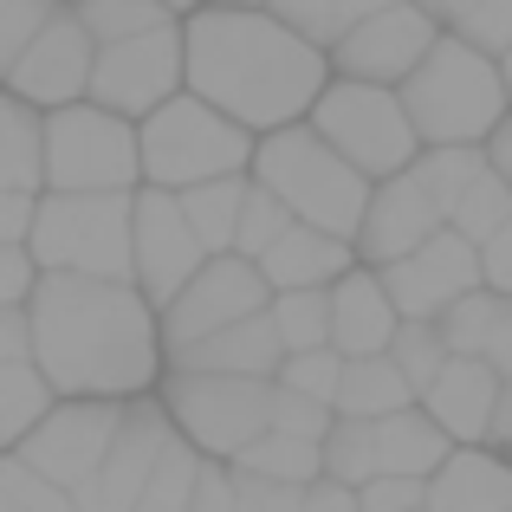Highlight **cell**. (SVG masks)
<instances>
[{"label": "cell", "instance_id": "cell-1", "mask_svg": "<svg viewBox=\"0 0 512 512\" xmlns=\"http://www.w3.org/2000/svg\"><path fill=\"white\" fill-rule=\"evenodd\" d=\"M26 318H33V370L59 402H143L163 383L156 312L130 279L39 273Z\"/></svg>", "mask_w": 512, "mask_h": 512}, {"label": "cell", "instance_id": "cell-2", "mask_svg": "<svg viewBox=\"0 0 512 512\" xmlns=\"http://www.w3.org/2000/svg\"><path fill=\"white\" fill-rule=\"evenodd\" d=\"M331 59L286 20L247 7H195L182 20V91L240 124L253 143L312 117Z\"/></svg>", "mask_w": 512, "mask_h": 512}, {"label": "cell", "instance_id": "cell-3", "mask_svg": "<svg viewBox=\"0 0 512 512\" xmlns=\"http://www.w3.org/2000/svg\"><path fill=\"white\" fill-rule=\"evenodd\" d=\"M402 111H409V130L422 150H487V137L506 124V85L500 65L480 59L474 46H461L454 33L435 39L415 78L396 91Z\"/></svg>", "mask_w": 512, "mask_h": 512}, {"label": "cell", "instance_id": "cell-4", "mask_svg": "<svg viewBox=\"0 0 512 512\" xmlns=\"http://www.w3.org/2000/svg\"><path fill=\"white\" fill-rule=\"evenodd\" d=\"M247 182H260L299 227H318V234H331V240H357L363 208H370V182L350 163H338L305 124L273 130V137L253 143Z\"/></svg>", "mask_w": 512, "mask_h": 512}, {"label": "cell", "instance_id": "cell-5", "mask_svg": "<svg viewBox=\"0 0 512 512\" xmlns=\"http://www.w3.org/2000/svg\"><path fill=\"white\" fill-rule=\"evenodd\" d=\"M137 163H143V188L188 195V188H201V182L247 175L253 169V137L182 91V98H169L156 117L137 124Z\"/></svg>", "mask_w": 512, "mask_h": 512}, {"label": "cell", "instance_id": "cell-6", "mask_svg": "<svg viewBox=\"0 0 512 512\" xmlns=\"http://www.w3.org/2000/svg\"><path fill=\"white\" fill-rule=\"evenodd\" d=\"M318 143H325L338 163H350L363 182H396V175L415 169L422 143L409 130V111H402L396 91H376V85H350V78H331L318 91L312 117H305Z\"/></svg>", "mask_w": 512, "mask_h": 512}, {"label": "cell", "instance_id": "cell-7", "mask_svg": "<svg viewBox=\"0 0 512 512\" xmlns=\"http://www.w3.org/2000/svg\"><path fill=\"white\" fill-rule=\"evenodd\" d=\"M169 428L201 454V461L234 467L273 415V383H240V376H201V370H163L156 383Z\"/></svg>", "mask_w": 512, "mask_h": 512}, {"label": "cell", "instance_id": "cell-8", "mask_svg": "<svg viewBox=\"0 0 512 512\" xmlns=\"http://www.w3.org/2000/svg\"><path fill=\"white\" fill-rule=\"evenodd\" d=\"M26 253L39 273L130 279V195H39Z\"/></svg>", "mask_w": 512, "mask_h": 512}, {"label": "cell", "instance_id": "cell-9", "mask_svg": "<svg viewBox=\"0 0 512 512\" xmlns=\"http://www.w3.org/2000/svg\"><path fill=\"white\" fill-rule=\"evenodd\" d=\"M137 188V124L98 104H65L46 117V188L39 195H137Z\"/></svg>", "mask_w": 512, "mask_h": 512}, {"label": "cell", "instance_id": "cell-10", "mask_svg": "<svg viewBox=\"0 0 512 512\" xmlns=\"http://www.w3.org/2000/svg\"><path fill=\"white\" fill-rule=\"evenodd\" d=\"M266 305H273V292H266L260 266L240 260V253H221V260H208L195 279H188L182 292L156 312V338H163V363L188 357L195 344L221 338L227 325H240V318H260Z\"/></svg>", "mask_w": 512, "mask_h": 512}, {"label": "cell", "instance_id": "cell-11", "mask_svg": "<svg viewBox=\"0 0 512 512\" xmlns=\"http://www.w3.org/2000/svg\"><path fill=\"white\" fill-rule=\"evenodd\" d=\"M169 98H182V20L156 26L143 39H124V46H104L98 65H91L85 104L124 117V124L156 117Z\"/></svg>", "mask_w": 512, "mask_h": 512}, {"label": "cell", "instance_id": "cell-12", "mask_svg": "<svg viewBox=\"0 0 512 512\" xmlns=\"http://www.w3.org/2000/svg\"><path fill=\"white\" fill-rule=\"evenodd\" d=\"M117 422H124V402H52V415L13 454H20L33 474H46L59 493L78 500V493L98 480L104 454H111V441H117Z\"/></svg>", "mask_w": 512, "mask_h": 512}, {"label": "cell", "instance_id": "cell-13", "mask_svg": "<svg viewBox=\"0 0 512 512\" xmlns=\"http://www.w3.org/2000/svg\"><path fill=\"white\" fill-rule=\"evenodd\" d=\"M201 266H208V253L188 234L182 201L163 195V188H137L130 195V286L143 292V305L163 312Z\"/></svg>", "mask_w": 512, "mask_h": 512}, {"label": "cell", "instance_id": "cell-14", "mask_svg": "<svg viewBox=\"0 0 512 512\" xmlns=\"http://www.w3.org/2000/svg\"><path fill=\"white\" fill-rule=\"evenodd\" d=\"M435 39H441V26L428 20L422 7H409V0H402V7H383L376 20L350 26L325 59H331V78L376 85V91H402L415 78V65L435 52Z\"/></svg>", "mask_w": 512, "mask_h": 512}, {"label": "cell", "instance_id": "cell-15", "mask_svg": "<svg viewBox=\"0 0 512 512\" xmlns=\"http://www.w3.org/2000/svg\"><path fill=\"white\" fill-rule=\"evenodd\" d=\"M91 65H98L91 33L78 26L72 7H59V13L46 20V33L26 46V59L13 65L7 78H0V91H13L20 104H33L39 117H52V111H65V104H85Z\"/></svg>", "mask_w": 512, "mask_h": 512}, {"label": "cell", "instance_id": "cell-16", "mask_svg": "<svg viewBox=\"0 0 512 512\" xmlns=\"http://www.w3.org/2000/svg\"><path fill=\"white\" fill-rule=\"evenodd\" d=\"M376 279H383L396 318H422V325H435L448 305H461L467 292H480V247H467L461 234L441 227L428 247H415L409 260L383 266Z\"/></svg>", "mask_w": 512, "mask_h": 512}, {"label": "cell", "instance_id": "cell-17", "mask_svg": "<svg viewBox=\"0 0 512 512\" xmlns=\"http://www.w3.org/2000/svg\"><path fill=\"white\" fill-rule=\"evenodd\" d=\"M169 441H175V428H169L163 402L156 396L124 402L117 441H111V454H104L98 480L78 493V512H137V500H143V487H150V474H156V461H163Z\"/></svg>", "mask_w": 512, "mask_h": 512}, {"label": "cell", "instance_id": "cell-18", "mask_svg": "<svg viewBox=\"0 0 512 512\" xmlns=\"http://www.w3.org/2000/svg\"><path fill=\"white\" fill-rule=\"evenodd\" d=\"M441 227L448 221H441L435 201L422 195V182H415V175H396V182L370 188V208H363V227H357V240H350V253H357V266L383 273V266L409 260L415 247H428Z\"/></svg>", "mask_w": 512, "mask_h": 512}, {"label": "cell", "instance_id": "cell-19", "mask_svg": "<svg viewBox=\"0 0 512 512\" xmlns=\"http://www.w3.org/2000/svg\"><path fill=\"white\" fill-rule=\"evenodd\" d=\"M454 448H487L493 435V409H500V376L474 357H448V370L428 383V396L415 402Z\"/></svg>", "mask_w": 512, "mask_h": 512}, {"label": "cell", "instance_id": "cell-20", "mask_svg": "<svg viewBox=\"0 0 512 512\" xmlns=\"http://www.w3.org/2000/svg\"><path fill=\"white\" fill-rule=\"evenodd\" d=\"M325 299H331V350H338L344 363L389 357L402 318H396V305H389L383 279H376L370 266H350V273L325 292Z\"/></svg>", "mask_w": 512, "mask_h": 512}, {"label": "cell", "instance_id": "cell-21", "mask_svg": "<svg viewBox=\"0 0 512 512\" xmlns=\"http://www.w3.org/2000/svg\"><path fill=\"white\" fill-rule=\"evenodd\" d=\"M253 266H260L266 292H331L350 266H357V253H350V240H331V234H318V227L292 221Z\"/></svg>", "mask_w": 512, "mask_h": 512}, {"label": "cell", "instance_id": "cell-22", "mask_svg": "<svg viewBox=\"0 0 512 512\" xmlns=\"http://www.w3.org/2000/svg\"><path fill=\"white\" fill-rule=\"evenodd\" d=\"M279 363H286V350L273 338V318H240V325H227L221 338L195 344L188 357L163 363V370H201V376H240V383H273Z\"/></svg>", "mask_w": 512, "mask_h": 512}, {"label": "cell", "instance_id": "cell-23", "mask_svg": "<svg viewBox=\"0 0 512 512\" xmlns=\"http://www.w3.org/2000/svg\"><path fill=\"white\" fill-rule=\"evenodd\" d=\"M428 512H512V461L493 448H454L428 480Z\"/></svg>", "mask_w": 512, "mask_h": 512}, {"label": "cell", "instance_id": "cell-24", "mask_svg": "<svg viewBox=\"0 0 512 512\" xmlns=\"http://www.w3.org/2000/svg\"><path fill=\"white\" fill-rule=\"evenodd\" d=\"M448 454H454V441L441 435L422 409H402V415H389V422H376V474L435 480Z\"/></svg>", "mask_w": 512, "mask_h": 512}, {"label": "cell", "instance_id": "cell-25", "mask_svg": "<svg viewBox=\"0 0 512 512\" xmlns=\"http://www.w3.org/2000/svg\"><path fill=\"white\" fill-rule=\"evenodd\" d=\"M46 188V117L0 91V195H39Z\"/></svg>", "mask_w": 512, "mask_h": 512}, {"label": "cell", "instance_id": "cell-26", "mask_svg": "<svg viewBox=\"0 0 512 512\" xmlns=\"http://www.w3.org/2000/svg\"><path fill=\"white\" fill-rule=\"evenodd\" d=\"M402 409H415V389L402 383V370L389 357L344 363L338 402H331V415H338V422H389V415H402Z\"/></svg>", "mask_w": 512, "mask_h": 512}, {"label": "cell", "instance_id": "cell-27", "mask_svg": "<svg viewBox=\"0 0 512 512\" xmlns=\"http://www.w3.org/2000/svg\"><path fill=\"white\" fill-rule=\"evenodd\" d=\"M182 201V221L188 234H195V247L208 253V260H221V253H234V227H240V201H247V175H227V182H201L188 188Z\"/></svg>", "mask_w": 512, "mask_h": 512}, {"label": "cell", "instance_id": "cell-28", "mask_svg": "<svg viewBox=\"0 0 512 512\" xmlns=\"http://www.w3.org/2000/svg\"><path fill=\"white\" fill-rule=\"evenodd\" d=\"M383 7H402V0H273V20H286L292 33L305 39V46L331 52L350 26L376 20Z\"/></svg>", "mask_w": 512, "mask_h": 512}, {"label": "cell", "instance_id": "cell-29", "mask_svg": "<svg viewBox=\"0 0 512 512\" xmlns=\"http://www.w3.org/2000/svg\"><path fill=\"white\" fill-rule=\"evenodd\" d=\"M52 383L33 363H0V454H13L39 422L52 415Z\"/></svg>", "mask_w": 512, "mask_h": 512}, {"label": "cell", "instance_id": "cell-30", "mask_svg": "<svg viewBox=\"0 0 512 512\" xmlns=\"http://www.w3.org/2000/svg\"><path fill=\"white\" fill-rule=\"evenodd\" d=\"M234 474H253V480H273V487H292L305 493L312 480H325V461H318L312 441H286V435H260L247 454L234 461Z\"/></svg>", "mask_w": 512, "mask_h": 512}, {"label": "cell", "instance_id": "cell-31", "mask_svg": "<svg viewBox=\"0 0 512 512\" xmlns=\"http://www.w3.org/2000/svg\"><path fill=\"white\" fill-rule=\"evenodd\" d=\"M266 318H273V338H279L286 357L331 350V299H325V292H273Z\"/></svg>", "mask_w": 512, "mask_h": 512}, {"label": "cell", "instance_id": "cell-32", "mask_svg": "<svg viewBox=\"0 0 512 512\" xmlns=\"http://www.w3.org/2000/svg\"><path fill=\"white\" fill-rule=\"evenodd\" d=\"M78 13V26L91 33V46H124V39H143L156 26H169V13L156 0H65Z\"/></svg>", "mask_w": 512, "mask_h": 512}, {"label": "cell", "instance_id": "cell-33", "mask_svg": "<svg viewBox=\"0 0 512 512\" xmlns=\"http://www.w3.org/2000/svg\"><path fill=\"white\" fill-rule=\"evenodd\" d=\"M409 175L422 182V195L435 201V214L448 221V214L461 208V195L487 175V150H422Z\"/></svg>", "mask_w": 512, "mask_h": 512}, {"label": "cell", "instance_id": "cell-34", "mask_svg": "<svg viewBox=\"0 0 512 512\" xmlns=\"http://www.w3.org/2000/svg\"><path fill=\"white\" fill-rule=\"evenodd\" d=\"M500 318H506V299H493L487 286L480 292H467L461 305H448V312L435 318L441 325V338H448V357H487V344H493V331H500Z\"/></svg>", "mask_w": 512, "mask_h": 512}, {"label": "cell", "instance_id": "cell-35", "mask_svg": "<svg viewBox=\"0 0 512 512\" xmlns=\"http://www.w3.org/2000/svg\"><path fill=\"white\" fill-rule=\"evenodd\" d=\"M318 461H325V480H338V487H350V493L370 487L376 480V422H331Z\"/></svg>", "mask_w": 512, "mask_h": 512}, {"label": "cell", "instance_id": "cell-36", "mask_svg": "<svg viewBox=\"0 0 512 512\" xmlns=\"http://www.w3.org/2000/svg\"><path fill=\"white\" fill-rule=\"evenodd\" d=\"M389 363L402 370V383H409V389H415V402H422V396H428V383L448 370V338H441V325L402 318V325H396V344H389Z\"/></svg>", "mask_w": 512, "mask_h": 512}, {"label": "cell", "instance_id": "cell-37", "mask_svg": "<svg viewBox=\"0 0 512 512\" xmlns=\"http://www.w3.org/2000/svg\"><path fill=\"white\" fill-rule=\"evenodd\" d=\"M201 454L188 448L182 435L163 448V461H156V474H150V487H143V500L137 512H188V500H195V487H201Z\"/></svg>", "mask_w": 512, "mask_h": 512}, {"label": "cell", "instance_id": "cell-38", "mask_svg": "<svg viewBox=\"0 0 512 512\" xmlns=\"http://www.w3.org/2000/svg\"><path fill=\"white\" fill-rule=\"evenodd\" d=\"M506 221H512V195H506V182H500V175L487 169V175H480V182L461 195V208L448 214V234H461L467 247H487V240L500 234Z\"/></svg>", "mask_w": 512, "mask_h": 512}, {"label": "cell", "instance_id": "cell-39", "mask_svg": "<svg viewBox=\"0 0 512 512\" xmlns=\"http://www.w3.org/2000/svg\"><path fill=\"white\" fill-rule=\"evenodd\" d=\"M338 383H344V357H338V350H305V357H286V363H279V376H273V389L305 396V402H318V409L338 402Z\"/></svg>", "mask_w": 512, "mask_h": 512}, {"label": "cell", "instance_id": "cell-40", "mask_svg": "<svg viewBox=\"0 0 512 512\" xmlns=\"http://www.w3.org/2000/svg\"><path fill=\"white\" fill-rule=\"evenodd\" d=\"M0 512H78V500L33 474L20 454H0Z\"/></svg>", "mask_w": 512, "mask_h": 512}, {"label": "cell", "instance_id": "cell-41", "mask_svg": "<svg viewBox=\"0 0 512 512\" xmlns=\"http://www.w3.org/2000/svg\"><path fill=\"white\" fill-rule=\"evenodd\" d=\"M286 227H292V214L279 208V201L266 195L260 182H247V201H240V227H234V253H240V260H260V253L273 247Z\"/></svg>", "mask_w": 512, "mask_h": 512}, {"label": "cell", "instance_id": "cell-42", "mask_svg": "<svg viewBox=\"0 0 512 512\" xmlns=\"http://www.w3.org/2000/svg\"><path fill=\"white\" fill-rule=\"evenodd\" d=\"M59 7H65V0H0V78L26 59V46L46 33V20Z\"/></svg>", "mask_w": 512, "mask_h": 512}, {"label": "cell", "instance_id": "cell-43", "mask_svg": "<svg viewBox=\"0 0 512 512\" xmlns=\"http://www.w3.org/2000/svg\"><path fill=\"white\" fill-rule=\"evenodd\" d=\"M461 46H474L480 59H493L500 65L506 52H512V0H480V7H467L461 20L448 26Z\"/></svg>", "mask_w": 512, "mask_h": 512}, {"label": "cell", "instance_id": "cell-44", "mask_svg": "<svg viewBox=\"0 0 512 512\" xmlns=\"http://www.w3.org/2000/svg\"><path fill=\"white\" fill-rule=\"evenodd\" d=\"M331 422H338L331 409H318V402H305V396H286V389H273V415H266V435H286V441H312V448H325Z\"/></svg>", "mask_w": 512, "mask_h": 512}, {"label": "cell", "instance_id": "cell-45", "mask_svg": "<svg viewBox=\"0 0 512 512\" xmlns=\"http://www.w3.org/2000/svg\"><path fill=\"white\" fill-rule=\"evenodd\" d=\"M357 512H428V480L376 474L370 487H357Z\"/></svg>", "mask_w": 512, "mask_h": 512}, {"label": "cell", "instance_id": "cell-46", "mask_svg": "<svg viewBox=\"0 0 512 512\" xmlns=\"http://www.w3.org/2000/svg\"><path fill=\"white\" fill-rule=\"evenodd\" d=\"M33 286H39L33 253H26V247H0V312H26Z\"/></svg>", "mask_w": 512, "mask_h": 512}, {"label": "cell", "instance_id": "cell-47", "mask_svg": "<svg viewBox=\"0 0 512 512\" xmlns=\"http://www.w3.org/2000/svg\"><path fill=\"white\" fill-rule=\"evenodd\" d=\"M480 286H487L493 299L512 305V221L487 240V247H480Z\"/></svg>", "mask_w": 512, "mask_h": 512}, {"label": "cell", "instance_id": "cell-48", "mask_svg": "<svg viewBox=\"0 0 512 512\" xmlns=\"http://www.w3.org/2000/svg\"><path fill=\"white\" fill-rule=\"evenodd\" d=\"M234 512H299V493L273 487V480H253V474H234Z\"/></svg>", "mask_w": 512, "mask_h": 512}, {"label": "cell", "instance_id": "cell-49", "mask_svg": "<svg viewBox=\"0 0 512 512\" xmlns=\"http://www.w3.org/2000/svg\"><path fill=\"white\" fill-rule=\"evenodd\" d=\"M188 512H234V467H221V461L201 467V487L188 500Z\"/></svg>", "mask_w": 512, "mask_h": 512}, {"label": "cell", "instance_id": "cell-50", "mask_svg": "<svg viewBox=\"0 0 512 512\" xmlns=\"http://www.w3.org/2000/svg\"><path fill=\"white\" fill-rule=\"evenodd\" d=\"M33 208H39V195H0V247H26L33 240Z\"/></svg>", "mask_w": 512, "mask_h": 512}, {"label": "cell", "instance_id": "cell-51", "mask_svg": "<svg viewBox=\"0 0 512 512\" xmlns=\"http://www.w3.org/2000/svg\"><path fill=\"white\" fill-rule=\"evenodd\" d=\"M0 363H33V318L0 312Z\"/></svg>", "mask_w": 512, "mask_h": 512}, {"label": "cell", "instance_id": "cell-52", "mask_svg": "<svg viewBox=\"0 0 512 512\" xmlns=\"http://www.w3.org/2000/svg\"><path fill=\"white\" fill-rule=\"evenodd\" d=\"M299 512H357V493L338 487V480H312L299 493Z\"/></svg>", "mask_w": 512, "mask_h": 512}, {"label": "cell", "instance_id": "cell-53", "mask_svg": "<svg viewBox=\"0 0 512 512\" xmlns=\"http://www.w3.org/2000/svg\"><path fill=\"white\" fill-rule=\"evenodd\" d=\"M487 363L493 376H500V383H512V305H506V318H500V331H493V344H487Z\"/></svg>", "mask_w": 512, "mask_h": 512}, {"label": "cell", "instance_id": "cell-54", "mask_svg": "<svg viewBox=\"0 0 512 512\" xmlns=\"http://www.w3.org/2000/svg\"><path fill=\"white\" fill-rule=\"evenodd\" d=\"M487 169L506 182V195H512V111H506V124L487 137Z\"/></svg>", "mask_w": 512, "mask_h": 512}, {"label": "cell", "instance_id": "cell-55", "mask_svg": "<svg viewBox=\"0 0 512 512\" xmlns=\"http://www.w3.org/2000/svg\"><path fill=\"white\" fill-rule=\"evenodd\" d=\"M487 448L500 454V461H512V383H500V409H493V435Z\"/></svg>", "mask_w": 512, "mask_h": 512}, {"label": "cell", "instance_id": "cell-56", "mask_svg": "<svg viewBox=\"0 0 512 512\" xmlns=\"http://www.w3.org/2000/svg\"><path fill=\"white\" fill-rule=\"evenodd\" d=\"M409 7H422V13H428V20H435V26H441V33H448V26H454V20H461V13H467V7H480V0H409Z\"/></svg>", "mask_w": 512, "mask_h": 512}, {"label": "cell", "instance_id": "cell-57", "mask_svg": "<svg viewBox=\"0 0 512 512\" xmlns=\"http://www.w3.org/2000/svg\"><path fill=\"white\" fill-rule=\"evenodd\" d=\"M156 7H163L169 20H188V13H195V7H208V0H156Z\"/></svg>", "mask_w": 512, "mask_h": 512}, {"label": "cell", "instance_id": "cell-58", "mask_svg": "<svg viewBox=\"0 0 512 512\" xmlns=\"http://www.w3.org/2000/svg\"><path fill=\"white\" fill-rule=\"evenodd\" d=\"M208 7H247V13H273V0H208Z\"/></svg>", "mask_w": 512, "mask_h": 512}, {"label": "cell", "instance_id": "cell-59", "mask_svg": "<svg viewBox=\"0 0 512 512\" xmlns=\"http://www.w3.org/2000/svg\"><path fill=\"white\" fill-rule=\"evenodd\" d=\"M500 85H506V104H512V52L500 59Z\"/></svg>", "mask_w": 512, "mask_h": 512}]
</instances>
